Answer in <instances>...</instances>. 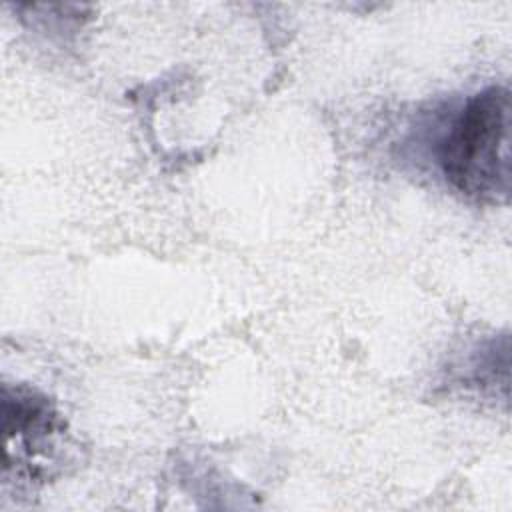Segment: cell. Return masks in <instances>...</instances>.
I'll return each instance as SVG.
<instances>
[{
	"label": "cell",
	"mask_w": 512,
	"mask_h": 512,
	"mask_svg": "<svg viewBox=\"0 0 512 512\" xmlns=\"http://www.w3.org/2000/svg\"><path fill=\"white\" fill-rule=\"evenodd\" d=\"M446 182L462 196L498 204L510 190V92L488 86L472 94L438 148Z\"/></svg>",
	"instance_id": "cell-1"
},
{
	"label": "cell",
	"mask_w": 512,
	"mask_h": 512,
	"mask_svg": "<svg viewBox=\"0 0 512 512\" xmlns=\"http://www.w3.org/2000/svg\"><path fill=\"white\" fill-rule=\"evenodd\" d=\"M4 480L42 482L56 464L64 420L42 392L4 386Z\"/></svg>",
	"instance_id": "cell-2"
}]
</instances>
